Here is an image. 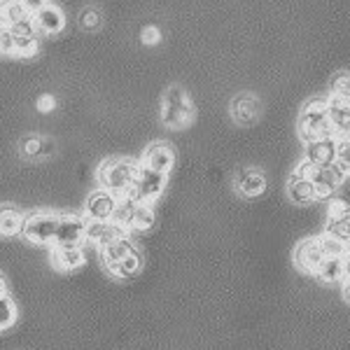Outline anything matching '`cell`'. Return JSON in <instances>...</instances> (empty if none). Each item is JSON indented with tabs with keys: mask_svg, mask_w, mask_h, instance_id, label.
I'll return each instance as SVG.
<instances>
[{
	"mask_svg": "<svg viewBox=\"0 0 350 350\" xmlns=\"http://www.w3.org/2000/svg\"><path fill=\"white\" fill-rule=\"evenodd\" d=\"M140 163L133 159H124V157H115V159H105L96 171L100 189H108L112 194L124 196L133 189L135 175H138Z\"/></svg>",
	"mask_w": 350,
	"mask_h": 350,
	"instance_id": "6da1fadb",
	"label": "cell"
},
{
	"mask_svg": "<svg viewBox=\"0 0 350 350\" xmlns=\"http://www.w3.org/2000/svg\"><path fill=\"white\" fill-rule=\"evenodd\" d=\"M297 133L304 143L315 138H327V135H334L329 122V100L327 98H310L306 105L299 112L297 120Z\"/></svg>",
	"mask_w": 350,
	"mask_h": 350,
	"instance_id": "7a4b0ae2",
	"label": "cell"
},
{
	"mask_svg": "<svg viewBox=\"0 0 350 350\" xmlns=\"http://www.w3.org/2000/svg\"><path fill=\"white\" fill-rule=\"evenodd\" d=\"M194 120V105H191L187 92L180 84H171L163 92L161 100V122L168 129H183Z\"/></svg>",
	"mask_w": 350,
	"mask_h": 350,
	"instance_id": "3957f363",
	"label": "cell"
},
{
	"mask_svg": "<svg viewBox=\"0 0 350 350\" xmlns=\"http://www.w3.org/2000/svg\"><path fill=\"white\" fill-rule=\"evenodd\" d=\"M297 173L306 175L313 180L315 189H318V199H332L338 189L346 185V180L350 178L348 173H343L336 163H327V166H310V163L301 161L297 166Z\"/></svg>",
	"mask_w": 350,
	"mask_h": 350,
	"instance_id": "277c9868",
	"label": "cell"
},
{
	"mask_svg": "<svg viewBox=\"0 0 350 350\" xmlns=\"http://www.w3.org/2000/svg\"><path fill=\"white\" fill-rule=\"evenodd\" d=\"M56 227H59V213H31V215L24 217L21 236L33 245H54Z\"/></svg>",
	"mask_w": 350,
	"mask_h": 350,
	"instance_id": "5b68a950",
	"label": "cell"
},
{
	"mask_svg": "<svg viewBox=\"0 0 350 350\" xmlns=\"http://www.w3.org/2000/svg\"><path fill=\"white\" fill-rule=\"evenodd\" d=\"M166 183H168V175H163L159 171H152V168L140 163L133 189L129 191V194L135 196L140 203H157L161 199L163 189H166Z\"/></svg>",
	"mask_w": 350,
	"mask_h": 350,
	"instance_id": "8992f818",
	"label": "cell"
},
{
	"mask_svg": "<svg viewBox=\"0 0 350 350\" xmlns=\"http://www.w3.org/2000/svg\"><path fill=\"white\" fill-rule=\"evenodd\" d=\"M87 224L89 219L77 213H68V215H59V227H56L54 245H82L87 243Z\"/></svg>",
	"mask_w": 350,
	"mask_h": 350,
	"instance_id": "52a82bcc",
	"label": "cell"
},
{
	"mask_svg": "<svg viewBox=\"0 0 350 350\" xmlns=\"http://www.w3.org/2000/svg\"><path fill=\"white\" fill-rule=\"evenodd\" d=\"M325 234L334 236L350 245V203L343 199H332L327 208V224Z\"/></svg>",
	"mask_w": 350,
	"mask_h": 350,
	"instance_id": "ba28073f",
	"label": "cell"
},
{
	"mask_svg": "<svg viewBox=\"0 0 350 350\" xmlns=\"http://www.w3.org/2000/svg\"><path fill=\"white\" fill-rule=\"evenodd\" d=\"M117 201H120V196L112 194V191L96 189L94 194H89L87 203H84V217L94 219V222H112Z\"/></svg>",
	"mask_w": 350,
	"mask_h": 350,
	"instance_id": "9c48e42d",
	"label": "cell"
},
{
	"mask_svg": "<svg viewBox=\"0 0 350 350\" xmlns=\"http://www.w3.org/2000/svg\"><path fill=\"white\" fill-rule=\"evenodd\" d=\"M336 135H327V138H315L304 143V161L310 166H327V163H334L336 159Z\"/></svg>",
	"mask_w": 350,
	"mask_h": 350,
	"instance_id": "30bf717a",
	"label": "cell"
},
{
	"mask_svg": "<svg viewBox=\"0 0 350 350\" xmlns=\"http://www.w3.org/2000/svg\"><path fill=\"white\" fill-rule=\"evenodd\" d=\"M295 267L304 273H315V269L320 267V262L325 259L323 245H320V239H304L301 243H297L295 247Z\"/></svg>",
	"mask_w": 350,
	"mask_h": 350,
	"instance_id": "8fae6325",
	"label": "cell"
},
{
	"mask_svg": "<svg viewBox=\"0 0 350 350\" xmlns=\"http://www.w3.org/2000/svg\"><path fill=\"white\" fill-rule=\"evenodd\" d=\"M143 166L168 175L175 166V150L168 143H163V140H154L143 152Z\"/></svg>",
	"mask_w": 350,
	"mask_h": 350,
	"instance_id": "7c38bea8",
	"label": "cell"
},
{
	"mask_svg": "<svg viewBox=\"0 0 350 350\" xmlns=\"http://www.w3.org/2000/svg\"><path fill=\"white\" fill-rule=\"evenodd\" d=\"M33 21H36L38 31H40L42 36H56V33H61L66 28L64 10H61L59 5H54L52 0L33 12Z\"/></svg>",
	"mask_w": 350,
	"mask_h": 350,
	"instance_id": "4fadbf2b",
	"label": "cell"
},
{
	"mask_svg": "<svg viewBox=\"0 0 350 350\" xmlns=\"http://www.w3.org/2000/svg\"><path fill=\"white\" fill-rule=\"evenodd\" d=\"M52 267L56 271H77L84 267L87 262V255H84V247L82 245H66V247H59V245H52Z\"/></svg>",
	"mask_w": 350,
	"mask_h": 350,
	"instance_id": "5bb4252c",
	"label": "cell"
},
{
	"mask_svg": "<svg viewBox=\"0 0 350 350\" xmlns=\"http://www.w3.org/2000/svg\"><path fill=\"white\" fill-rule=\"evenodd\" d=\"M236 191L245 199H257L267 191V175L259 168H243L236 175Z\"/></svg>",
	"mask_w": 350,
	"mask_h": 350,
	"instance_id": "9a60e30c",
	"label": "cell"
},
{
	"mask_svg": "<svg viewBox=\"0 0 350 350\" xmlns=\"http://www.w3.org/2000/svg\"><path fill=\"white\" fill-rule=\"evenodd\" d=\"M231 117L243 126H250L259 120V112H262V103L252 94H239L231 100Z\"/></svg>",
	"mask_w": 350,
	"mask_h": 350,
	"instance_id": "2e32d148",
	"label": "cell"
},
{
	"mask_svg": "<svg viewBox=\"0 0 350 350\" xmlns=\"http://www.w3.org/2000/svg\"><path fill=\"white\" fill-rule=\"evenodd\" d=\"M287 196H290V201L297 203V206H310V203L320 201L313 180L301 173H297V171L290 178V183H287Z\"/></svg>",
	"mask_w": 350,
	"mask_h": 350,
	"instance_id": "e0dca14e",
	"label": "cell"
},
{
	"mask_svg": "<svg viewBox=\"0 0 350 350\" xmlns=\"http://www.w3.org/2000/svg\"><path fill=\"white\" fill-rule=\"evenodd\" d=\"M126 234L129 231L117 227L115 222H94V219H89V224H87V243H92L96 247L108 245V243L117 241L120 236H126Z\"/></svg>",
	"mask_w": 350,
	"mask_h": 350,
	"instance_id": "ac0fdd59",
	"label": "cell"
},
{
	"mask_svg": "<svg viewBox=\"0 0 350 350\" xmlns=\"http://www.w3.org/2000/svg\"><path fill=\"white\" fill-rule=\"evenodd\" d=\"M329 100V122H332V131L336 138L346 135L350 131V100L341 98H327Z\"/></svg>",
	"mask_w": 350,
	"mask_h": 350,
	"instance_id": "d6986e66",
	"label": "cell"
},
{
	"mask_svg": "<svg viewBox=\"0 0 350 350\" xmlns=\"http://www.w3.org/2000/svg\"><path fill=\"white\" fill-rule=\"evenodd\" d=\"M135 250H138V247H135V243H133V239H131V234L120 236L117 241H112V243H108V245L98 247L100 259H103L105 267H108V264L120 262V259H124V257H129V255H131V252H135Z\"/></svg>",
	"mask_w": 350,
	"mask_h": 350,
	"instance_id": "ffe728a7",
	"label": "cell"
},
{
	"mask_svg": "<svg viewBox=\"0 0 350 350\" xmlns=\"http://www.w3.org/2000/svg\"><path fill=\"white\" fill-rule=\"evenodd\" d=\"M105 269H108V273L115 280H131V278H135V275L140 273V271H143V255L135 250L129 257L120 259V262L108 264Z\"/></svg>",
	"mask_w": 350,
	"mask_h": 350,
	"instance_id": "44dd1931",
	"label": "cell"
},
{
	"mask_svg": "<svg viewBox=\"0 0 350 350\" xmlns=\"http://www.w3.org/2000/svg\"><path fill=\"white\" fill-rule=\"evenodd\" d=\"M315 278L323 285H336L346 280V271H343V257H325L320 267L315 269Z\"/></svg>",
	"mask_w": 350,
	"mask_h": 350,
	"instance_id": "7402d4cb",
	"label": "cell"
},
{
	"mask_svg": "<svg viewBox=\"0 0 350 350\" xmlns=\"http://www.w3.org/2000/svg\"><path fill=\"white\" fill-rule=\"evenodd\" d=\"M24 213L14 206H0V236H21L24 227Z\"/></svg>",
	"mask_w": 350,
	"mask_h": 350,
	"instance_id": "603a6c76",
	"label": "cell"
},
{
	"mask_svg": "<svg viewBox=\"0 0 350 350\" xmlns=\"http://www.w3.org/2000/svg\"><path fill=\"white\" fill-rule=\"evenodd\" d=\"M138 203L140 201L135 199V196H131V194L120 196L117 208H115V215H112V222L131 234V224H133V215H135V208H138Z\"/></svg>",
	"mask_w": 350,
	"mask_h": 350,
	"instance_id": "cb8c5ba5",
	"label": "cell"
},
{
	"mask_svg": "<svg viewBox=\"0 0 350 350\" xmlns=\"http://www.w3.org/2000/svg\"><path fill=\"white\" fill-rule=\"evenodd\" d=\"M28 14H31V10L21 0H0V26L12 28L21 19H26Z\"/></svg>",
	"mask_w": 350,
	"mask_h": 350,
	"instance_id": "d4e9b609",
	"label": "cell"
},
{
	"mask_svg": "<svg viewBox=\"0 0 350 350\" xmlns=\"http://www.w3.org/2000/svg\"><path fill=\"white\" fill-rule=\"evenodd\" d=\"M157 224V213H154V203H138L131 224V234H145Z\"/></svg>",
	"mask_w": 350,
	"mask_h": 350,
	"instance_id": "484cf974",
	"label": "cell"
},
{
	"mask_svg": "<svg viewBox=\"0 0 350 350\" xmlns=\"http://www.w3.org/2000/svg\"><path fill=\"white\" fill-rule=\"evenodd\" d=\"M19 150L24 157H42L54 150V143L44 140L42 135H26V138H21Z\"/></svg>",
	"mask_w": 350,
	"mask_h": 350,
	"instance_id": "4316f807",
	"label": "cell"
},
{
	"mask_svg": "<svg viewBox=\"0 0 350 350\" xmlns=\"http://www.w3.org/2000/svg\"><path fill=\"white\" fill-rule=\"evenodd\" d=\"M329 96L332 98L350 100V70H341L332 77L329 82Z\"/></svg>",
	"mask_w": 350,
	"mask_h": 350,
	"instance_id": "83f0119b",
	"label": "cell"
},
{
	"mask_svg": "<svg viewBox=\"0 0 350 350\" xmlns=\"http://www.w3.org/2000/svg\"><path fill=\"white\" fill-rule=\"evenodd\" d=\"M16 315H19V310H16V304L12 297H0V332L10 329V327H14L16 323Z\"/></svg>",
	"mask_w": 350,
	"mask_h": 350,
	"instance_id": "f1b7e54d",
	"label": "cell"
},
{
	"mask_svg": "<svg viewBox=\"0 0 350 350\" xmlns=\"http://www.w3.org/2000/svg\"><path fill=\"white\" fill-rule=\"evenodd\" d=\"M40 49V40L36 36H16V42H14V56L19 59H28V56L38 54Z\"/></svg>",
	"mask_w": 350,
	"mask_h": 350,
	"instance_id": "f546056e",
	"label": "cell"
},
{
	"mask_svg": "<svg viewBox=\"0 0 350 350\" xmlns=\"http://www.w3.org/2000/svg\"><path fill=\"white\" fill-rule=\"evenodd\" d=\"M320 239V245H323V252H325V257H343L348 252V247L343 241H338L334 239V236H329V234H323V236H318Z\"/></svg>",
	"mask_w": 350,
	"mask_h": 350,
	"instance_id": "4dcf8cb0",
	"label": "cell"
},
{
	"mask_svg": "<svg viewBox=\"0 0 350 350\" xmlns=\"http://www.w3.org/2000/svg\"><path fill=\"white\" fill-rule=\"evenodd\" d=\"M14 42L16 36L10 26H0V54L3 56H14Z\"/></svg>",
	"mask_w": 350,
	"mask_h": 350,
	"instance_id": "1f68e13d",
	"label": "cell"
},
{
	"mask_svg": "<svg viewBox=\"0 0 350 350\" xmlns=\"http://www.w3.org/2000/svg\"><path fill=\"white\" fill-rule=\"evenodd\" d=\"M334 163L341 168L343 173L350 175V143L343 138H338V145H336V159Z\"/></svg>",
	"mask_w": 350,
	"mask_h": 350,
	"instance_id": "d6a6232c",
	"label": "cell"
},
{
	"mask_svg": "<svg viewBox=\"0 0 350 350\" xmlns=\"http://www.w3.org/2000/svg\"><path fill=\"white\" fill-rule=\"evenodd\" d=\"M80 21H82V26H84V28H96V26L100 24V14L96 12L94 8H87V10L82 12Z\"/></svg>",
	"mask_w": 350,
	"mask_h": 350,
	"instance_id": "836d02e7",
	"label": "cell"
},
{
	"mask_svg": "<svg viewBox=\"0 0 350 350\" xmlns=\"http://www.w3.org/2000/svg\"><path fill=\"white\" fill-rule=\"evenodd\" d=\"M159 40H161L159 28H157V26H145V31H143V42H145V44H157Z\"/></svg>",
	"mask_w": 350,
	"mask_h": 350,
	"instance_id": "e575fe53",
	"label": "cell"
},
{
	"mask_svg": "<svg viewBox=\"0 0 350 350\" xmlns=\"http://www.w3.org/2000/svg\"><path fill=\"white\" fill-rule=\"evenodd\" d=\"M54 96H40V100H38V110H42V112H49L54 108Z\"/></svg>",
	"mask_w": 350,
	"mask_h": 350,
	"instance_id": "d590c367",
	"label": "cell"
},
{
	"mask_svg": "<svg viewBox=\"0 0 350 350\" xmlns=\"http://www.w3.org/2000/svg\"><path fill=\"white\" fill-rule=\"evenodd\" d=\"M21 3H24L26 8L31 10V12H36L38 8H42V5H47L49 0H21Z\"/></svg>",
	"mask_w": 350,
	"mask_h": 350,
	"instance_id": "8d00e7d4",
	"label": "cell"
},
{
	"mask_svg": "<svg viewBox=\"0 0 350 350\" xmlns=\"http://www.w3.org/2000/svg\"><path fill=\"white\" fill-rule=\"evenodd\" d=\"M343 271H346V278H350V247L346 255H343Z\"/></svg>",
	"mask_w": 350,
	"mask_h": 350,
	"instance_id": "74e56055",
	"label": "cell"
},
{
	"mask_svg": "<svg viewBox=\"0 0 350 350\" xmlns=\"http://www.w3.org/2000/svg\"><path fill=\"white\" fill-rule=\"evenodd\" d=\"M8 295V280L3 278V273H0V297Z\"/></svg>",
	"mask_w": 350,
	"mask_h": 350,
	"instance_id": "f35d334b",
	"label": "cell"
},
{
	"mask_svg": "<svg viewBox=\"0 0 350 350\" xmlns=\"http://www.w3.org/2000/svg\"><path fill=\"white\" fill-rule=\"evenodd\" d=\"M343 297H346V301H350V278L343 280Z\"/></svg>",
	"mask_w": 350,
	"mask_h": 350,
	"instance_id": "ab89813d",
	"label": "cell"
},
{
	"mask_svg": "<svg viewBox=\"0 0 350 350\" xmlns=\"http://www.w3.org/2000/svg\"><path fill=\"white\" fill-rule=\"evenodd\" d=\"M341 138H343V140H348V143H350V131H348L346 135H341Z\"/></svg>",
	"mask_w": 350,
	"mask_h": 350,
	"instance_id": "60d3db41",
	"label": "cell"
}]
</instances>
